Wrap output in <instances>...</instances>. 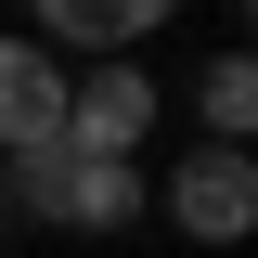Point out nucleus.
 <instances>
[{
    "label": "nucleus",
    "instance_id": "3",
    "mask_svg": "<svg viewBox=\"0 0 258 258\" xmlns=\"http://www.w3.org/2000/svg\"><path fill=\"white\" fill-rule=\"evenodd\" d=\"M64 142V64L39 39H0V155H39Z\"/></svg>",
    "mask_w": 258,
    "mask_h": 258
},
{
    "label": "nucleus",
    "instance_id": "5",
    "mask_svg": "<svg viewBox=\"0 0 258 258\" xmlns=\"http://www.w3.org/2000/svg\"><path fill=\"white\" fill-rule=\"evenodd\" d=\"M194 116H207V142L245 155V142H258V52H220V64H207V78H194Z\"/></svg>",
    "mask_w": 258,
    "mask_h": 258
},
{
    "label": "nucleus",
    "instance_id": "1",
    "mask_svg": "<svg viewBox=\"0 0 258 258\" xmlns=\"http://www.w3.org/2000/svg\"><path fill=\"white\" fill-rule=\"evenodd\" d=\"M155 207L194 232V245H245V232H258V155H232V142H194V155L168 168V194H155Z\"/></svg>",
    "mask_w": 258,
    "mask_h": 258
},
{
    "label": "nucleus",
    "instance_id": "4",
    "mask_svg": "<svg viewBox=\"0 0 258 258\" xmlns=\"http://www.w3.org/2000/svg\"><path fill=\"white\" fill-rule=\"evenodd\" d=\"M142 26H155V0H39V26H26V39H39L52 64H64V52H103V64H116Z\"/></svg>",
    "mask_w": 258,
    "mask_h": 258
},
{
    "label": "nucleus",
    "instance_id": "2",
    "mask_svg": "<svg viewBox=\"0 0 258 258\" xmlns=\"http://www.w3.org/2000/svg\"><path fill=\"white\" fill-rule=\"evenodd\" d=\"M142 129H155V78H142V64H91V78H64V155L129 168Z\"/></svg>",
    "mask_w": 258,
    "mask_h": 258
}]
</instances>
